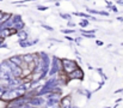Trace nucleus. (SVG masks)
Returning <instances> with one entry per match:
<instances>
[{"label": "nucleus", "mask_w": 123, "mask_h": 108, "mask_svg": "<svg viewBox=\"0 0 123 108\" xmlns=\"http://www.w3.org/2000/svg\"><path fill=\"white\" fill-rule=\"evenodd\" d=\"M25 93H26V90H25V89L22 86V84H20V85H19L18 88H16V89H6L0 100L7 103V102H11V101L16 100L17 97H20V96L25 95Z\"/></svg>", "instance_id": "f257e3e1"}, {"label": "nucleus", "mask_w": 123, "mask_h": 108, "mask_svg": "<svg viewBox=\"0 0 123 108\" xmlns=\"http://www.w3.org/2000/svg\"><path fill=\"white\" fill-rule=\"evenodd\" d=\"M61 67H62V72L68 74L72 71H74L75 69L79 67L78 63L74 59H68V58H63L61 59Z\"/></svg>", "instance_id": "f03ea898"}, {"label": "nucleus", "mask_w": 123, "mask_h": 108, "mask_svg": "<svg viewBox=\"0 0 123 108\" xmlns=\"http://www.w3.org/2000/svg\"><path fill=\"white\" fill-rule=\"evenodd\" d=\"M62 71L61 67V59L59 57H53V59L50 60V66H49V72H48V77L51 76H56L59 72Z\"/></svg>", "instance_id": "7ed1b4c3"}, {"label": "nucleus", "mask_w": 123, "mask_h": 108, "mask_svg": "<svg viewBox=\"0 0 123 108\" xmlns=\"http://www.w3.org/2000/svg\"><path fill=\"white\" fill-rule=\"evenodd\" d=\"M67 78H68V80H71V79H79V80H82V79H84V71H82V69H80V67L75 69L74 71H72L71 73L67 74Z\"/></svg>", "instance_id": "20e7f679"}, {"label": "nucleus", "mask_w": 123, "mask_h": 108, "mask_svg": "<svg viewBox=\"0 0 123 108\" xmlns=\"http://www.w3.org/2000/svg\"><path fill=\"white\" fill-rule=\"evenodd\" d=\"M44 102H45V100H44V97H42V96H32V97H30L29 101H28V103H29L30 106H34V107H41V106L44 105Z\"/></svg>", "instance_id": "39448f33"}, {"label": "nucleus", "mask_w": 123, "mask_h": 108, "mask_svg": "<svg viewBox=\"0 0 123 108\" xmlns=\"http://www.w3.org/2000/svg\"><path fill=\"white\" fill-rule=\"evenodd\" d=\"M60 107L61 108H72V96L67 95L60 99Z\"/></svg>", "instance_id": "423d86ee"}, {"label": "nucleus", "mask_w": 123, "mask_h": 108, "mask_svg": "<svg viewBox=\"0 0 123 108\" xmlns=\"http://www.w3.org/2000/svg\"><path fill=\"white\" fill-rule=\"evenodd\" d=\"M34 58H35V54H34V53H26V54L22 55L23 61H24V63H26V64H29V63L34 61Z\"/></svg>", "instance_id": "0eeeda50"}, {"label": "nucleus", "mask_w": 123, "mask_h": 108, "mask_svg": "<svg viewBox=\"0 0 123 108\" xmlns=\"http://www.w3.org/2000/svg\"><path fill=\"white\" fill-rule=\"evenodd\" d=\"M17 36H18L19 40H29V34H28V31L25 29L17 31Z\"/></svg>", "instance_id": "6e6552de"}, {"label": "nucleus", "mask_w": 123, "mask_h": 108, "mask_svg": "<svg viewBox=\"0 0 123 108\" xmlns=\"http://www.w3.org/2000/svg\"><path fill=\"white\" fill-rule=\"evenodd\" d=\"M18 42L22 48H26V47H30L34 44V41H29V40H19Z\"/></svg>", "instance_id": "1a4fd4ad"}, {"label": "nucleus", "mask_w": 123, "mask_h": 108, "mask_svg": "<svg viewBox=\"0 0 123 108\" xmlns=\"http://www.w3.org/2000/svg\"><path fill=\"white\" fill-rule=\"evenodd\" d=\"M12 28L16 29L17 31L23 30V29H25V23H24V21H20V22H18V23H14V24L12 25Z\"/></svg>", "instance_id": "9d476101"}, {"label": "nucleus", "mask_w": 123, "mask_h": 108, "mask_svg": "<svg viewBox=\"0 0 123 108\" xmlns=\"http://www.w3.org/2000/svg\"><path fill=\"white\" fill-rule=\"evenodd\" d=\"M88 24H90V22L87 21V19H81L80 22H79V25H80V28L81 29H84V28H86V27H88Z\"/></svg>", "instance_id": "9b49d317"}, {"label": "nucleus", "mask_w": 123, "mask_h": 108, "mask_svg": "<svg viewBox=\"0 0 123 108\" xmlns=\"http://www.w3.org/2000/svg\"><path fill=\"white\" fill-rule=\"evenodd\" d=\"M61 33L65 34V35H71V34H74L75 30H74V29H62Z\"/></svg>", "instance_id": "f8f14e48"}, {"label": "nucleus", "mask_w": 123, "mask_h": 108, "mask_svg": "<svg viewBox=\"0 0 123 108\" xmlns=\"http://www.w3.org/2000/svg\"><path fill=\"white\" fill-rule=\"evenodd\" d=\"M60 17L66 19V21H71L72 19V14H67V13H60Z\"/></svg>", "instance_id": "ddd939ff"}, {"label": "nucleus", "mask_w": 123, "mask_h": 108, "mask_svg": "<svg viewBox=\"0 0 123 108\" xmlns=\"http://www.w3.org/2000/svg\"><path fill=\"white\" fill-rule=\"evenodd\" d=\"M42 28H44V29H47V30H49V31H53L54 30V28L53 27H50V25H47V24H42Z\"/></svg>", "instance_id": "4468645a"}, {"label": "nucleus", "mask_w": 123, "mask_h": 108, "mask_svg": "<svg viewBox=\"0 0 123 108\" xmlns=\"http://www.w3.org/2000/svg\"><path fill=\"white\" fill-rule=\"evenodd\" d=\"M6 89H7V88H6L5 85H1V84H0V99H1V96H2V94L5 93Z\"/></svg>", "instance_id": "2eb2a0df"}, {"label": "nucleus", "mask_w": 123, "mask_h": 108, "mask_svg": "<svg viewBox=\"0 0 123 108\" xmlns=\"http://www.w3.org/2000/svg\"><path fill=\"white\" fill-rule=\"evenodd\" d=\"M86 10H87V13H88V14H92V13L98 14V11H97V10H92V8H86Z\"/></svg>", "instance_id": "dca6fc26"}, {"label": "nucleus", "mask_w": 123, "mask_h": 108, "mask_svg": "<svg viewBox=\"0 0 123 108\" xmlns=\"http://www.w3.org/2000/svg\"><path fill=\"white\" fill-rule=\"evenodd\" d=\"M37 10H38V11H47L48 7H47V6H43V5H38V6H37Z\"/></svg>", "instance_id": "f3484780"}, {"label": "nucleus", "mask_w": 123, "mask_h": 108, "mask_svg": "<svg viewBox=\"0 0 123 108\" xmlns=\"http://www.w3.org/2000/svg\"><path fill=\"white\" fill-rule=\"evenodd\" d=\"M82 36H85V37H87V38H96L94 34H82Z\"/></svg>", "instance_id": "a211bd4d"}, {"label": "nucleus", "mask_w": 123, "mask_h": 108, "mask_svg": "<svg viewBox=\"0 0 123 108\" xmlns=\"http://www.w3.org/2000/svg\"><path fill=\"white\" fill-rule=\"evenodd\" d=\"M97 71H98V73H99V74H100V76L103 77V79H106V76H105V74L103 73V71H102V69H97Z\"/></svg>", "instance_id": "6ab92c4d"}, {"label": "nucleus", "mask_w": 123, "mask_h": 108, "mask_svg": "<svg viewBox=\"0 0 123 108\" xmlns=\"http://www.w3.org/2000/svg\"><path fill=\"white\" fill-rule=\"evenodd\" d=\"M67 25H68L69 28H72V29H73V28L75 27V23H74V22H72V21H68V23H67Z\"/></svg>", "instance_id": "aec40b11"}, {"label": "nucleus", "mask_w": 123, "mask_h": 108, "mask_svg": "<svg viewBox=\"0 0 123 108\" xmlns=\"http://www.w3.org/2000/svg\"><path fill=\"white\" fill-rule=\"evenodd\" d=\"M109 7H110V10H112V12H118V10H117V7H116V6H115L114 4H112L111 6H109Z\"/></svg>", "instance_id": "412c9836"}, {"label": "nucleus", "mask_w": 123, "mask_h": 108, "mask_svg": "<svg viewBox=\"0 0 123 108\" xmlns=\"http://www.w3.org/2000/svg\"><path fill=\"white\" fill-rule=\"evenodd\" d=\"M98 14H100V16H109V13L105 12V11H98Z\"/></svg>", "instance_id": "4be33fe9"}, {"label": "nucleus", "mask_w": 123, "mask_h": 108, "mask_svg": "<svg viewBox=\"0 0 123 108\" xmlns=\"http://www.w3.org/2000/svg\"><path fill=\"white\" fill-rule=\"evenodd\" d=\"M66 38H67L68 41H71V42H72V41L74 42V38H73V37H71V36H69V35H67V36H66Z\"/></svg>", "instance_id": "5701e85b"}, {"label": "nucleus", "mask_w": 123, "mask_h": 108, "mask_svg": "<svg viewBox=\"0 0 123 108\" xmlns=\"http://www.w3.org/2000/svg\"><path fill=\"white\" fill-rule=\"evenodd\" d=\"M4 14H5V12H4V11H0V22L2 21V17H4Z\"/></svg>", "instance_id": "b1692460"}, {"label": "nucleus", "mask_w": 123, "mask_h": 108, "mask_svg": "<svg viewBox=\"0 0 123 108\" xmlns=\"http://www.w3.org/2000/svg\"><path fill=\"white\" fill-rule=\"evenodd\" d=\"M96 43H97V46H103V42L102 41H97Z\"/></svg>", "instance_id": "393cba45"}, {"label": "nucleus", "mask_w": 123, "mask_h": 108, "mask_svg": "<svg viewBox=\"0 0 123 108\" xmlns=\"http://www.w3.org/2000/svg\"><path fill=\"white\" fill-rule=\"evenodd\" d=\"M116 19H117L118 22H123V17H117Z\"/></svg>", "instance_id": "a878e982"}, {"label": "nucleus", "mask_w": 123, "mask_h": 108, "mask_svg": "<svg viewBox=\"0 0 123 108\" xmlns=\"http://www.w3.org/2000/svg\"><path fill=\"white\" fill-rule=\"evenodd\" d=\"M117 4H118V5H123V0H118Z\"/></svg>", "instance_id": "bb28decb"}, {"label": "nucleus", "mask_w": 123, "mask_h": 108, "mask_svg": "<svg viewBox=\"0 0 123 108\" xmlns=\"http://www.w3.org/2000/svg\"><path fill=\"white\" fill-rule=\"evenodd\" d=\"M72 108H80V107H78V106H72Z\"/></svg>", "instance_id": "cd10ccee"}, {"label": "nucleus", "mask_w": 123, "mask_h": 108, "mask_svg": "<svg viewBox=\"0 0 123 108\" xmlns=\"http://www.w3.org/2000/svg\"><path fill=\"white\" fill-rule=\"evenodd\" d=\"M66 1H69V0H66Z\"/></svg>", "instance_id": "c85d7f7f"}, {"label": "nucleus", "mask_w": 123, "mask_h": 108, "mask_svg": "<svg viewBox=\"0 0 123 108\" xmlns=\"http://www.w3.org/2000/svg\"><path fill=\"white\" fill-rule=\"evenodd\" d=\"M0 1H2V0H0Z\"/></svg>", "instance_id": "c756f323"}]
</instances>
